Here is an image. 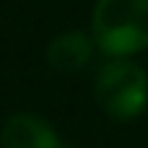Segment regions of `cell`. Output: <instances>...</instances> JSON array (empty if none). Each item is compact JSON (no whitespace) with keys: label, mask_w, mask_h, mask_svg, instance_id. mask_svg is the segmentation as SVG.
I'll return each mask as SVG.
<instances>
[{"label":"cell","mask_w":148,"mask_h":148,"mask_svg":"<svg viewBox=\"0 0 148 148\" xmlns=\"http://www.w3.org/2000/svg\"><path fill=\"white\" fill-rule=\"evenodd\" d=\"M91 36L112 60L148 49V0H96Z\"/></svg>","instance_id":"obj_1"},{"label":"cell","mask_w":148,"mask_h":148,"mask_svg":"<svg viewBox=\"0 0 148 148\" xmlns=\"http://www.w3.org/2000/svg\"><path fill=\"white\" fill-rule=\"evenodd\" d=\"M96 104L114 122H130L148 107V73L130 57L104 62L94 78Z\"/></svg>","instance_id":"obj_2"},{"label":"cell","mask_w":148,"mask_h":148,"mask_svg":"<svg viewBox=\"0 0 148 148\" xmlns=\"http://www.w3.org/2000/svg\"><path fill=\"white\" fill-rule=\"evenodd\" d=\"M0 148H62L57 130L39 114L18 112L5 120Z\"/></svg>","instance_id":"obj_3"},{"label":"cell","mask_w":148,"mask_h":148,"mask_svg":"<svg viewBox=\"0 0 148 148\" xmlns=\"http://www.w3.org/2000/svg\"><path fill=\"white\" fill-rule=\"evenodd\" d=\"M94 55V36L81 29H70L57 34L47 44V62L60 73H78L91 62Z\"/></svg>","instance_id":"obj_4"}]
</instances>
